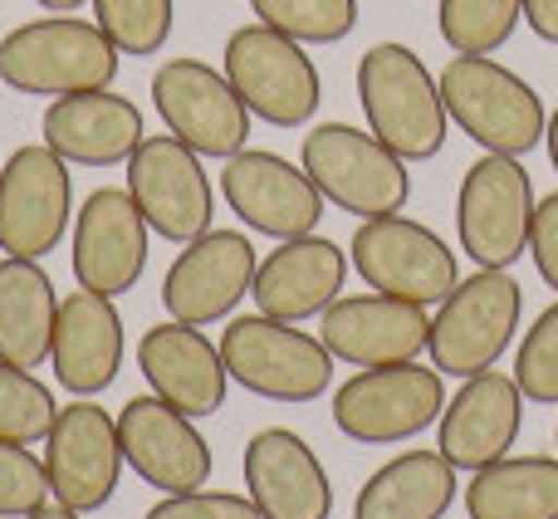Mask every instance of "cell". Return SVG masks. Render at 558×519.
I'll list each match as a JSON object with an SVG mask.
<instances>
[{"label":"cell","mask_w":558,"mask_h":519,"mask_svg":"<svg viewBox=\"0 0 558 519\" xmlns=\"http://www.w3.org/2000/svg\"><path fill=\"white\" fill-rule=\"evenodd\" d=\"M357 104H363L367 133L387 143L402 162H432L446 147V98L422 55L397 39L373 45L357 59Z\"/></svg>","instance_id":"1"},{"label":"cell","mask_w":558,"mask_h":519,"mask_svg":"<svg viewBox=\"0 0 558 519\" xmlns=\"http://www.w3.org/2000/svg\"><path fill=\"white\" fill-rule=\"evenodd\" d=\"M118 45L98 29V20L78 15H45L10 29L0 39V79L15 94L64 98L108 88L118 79Z\"/></svg>","instance_id":"2"},{"label":"cell","mask_w":558,"mask_h":519,"mask_svg":"<svg viewBox=\"0 0 558 519\" xmlns=\"http://www.w3.org/2000/svg\"><path fill=\"white\" fill-rule=\"evenodd\" d=\"M436 84L446 98V118L485 153L524 157L549 133V113H544V98L534 94V84H524L514 69L495 64L490 55H451Z\"/></svg>","instance_id":"3"},{"label":"cell","mask_w":558,"mask_h":519,"mask_svg":"<svg viewBox=\"0 0 558 519\" xmlns=\"http://www.w3.org/2000/svg\"><path fill=\"white\" fill-rule=\"evenodd\" d=\"M524 318V289L510 269H475L465 275L432 314V367L441 377H481L514 343Z\"/></svg>","instance_id":"4"},{"label":"cell","mask_w":558,"mask_h":519,"mask_svg":"<svg viewBox=\"0 0 558 519\" xmlns=\"http://www.w3.org/2000/svg\"><path fill=\"white\" fill-rule=\"evenodd\" d=\"M299 167L324 192V202H333L338 212L357 216V221L407 212V196H412V177H407L402 157L353 123L308 128L304 147H299Z\"/></svg>","instance_id":"5"},{"label":"cell","mask_w":558,"mask_h":519,"mask_svg":"<svg viewBox=\"0 0 558 519\" xmlns=\"http://www.w3.org/2000/svg\"><path fill=\"white\" fill-rule=\"evenodd\" d=\"M221 358L231 383H241L265 402L299 407L324 397L333 383V353L324 348V338L270 314L231 318L221 334Z\"/></svg>","instance_id":"6"},{"label":"cell","mask_w":558,"mask_h":519,"mask_svg":"<svg viewBox=\"0 0 558 519\" xmlns=\"http://www.w3.org/2000/svg\"><path fill=\"white\" fill-rule=\"evenodd\" d=\"M446 412V383L436 367L387 363L357 367L333 393V426L357 446H397L422 436Z\"/></svg>","instance_id":"7"},{"label":"cell","mask_w":558,"mask_h":519,"mask_svg":"<svg viewBox=\"0 0 558 519\" xmlns=\"http://www.w3.org/2000/svg\"><path fill=\"white\" fill-rule=\"evenodd\" d=\"M221 69L231 88L245 98L251 118L270 128H304L318 113L324 98V79H318L314 59L304 45L279 35L270 25H241L221 49Z\"/></svg>","instance_id":"8"},{"label":"cell","mask_w":558,"mask_h":519,"mask_svg":"<svg viewBox=\"0 0 558 519\" xmlns=\"http://www.w3.org/2000/svg\"><path fill=\"white\" fill-rule=\"evenodd\" d=\"M530 221L534 182L520 167V157H475L461 177V196H456V231H461V251L475 260V269H510L530 251Z\"/></svg>","instance_id":"9"},{"label":"cell","mask_w":558,"mask_h":519,"mask_svg":"<svg viewBox=\"0 0 558 519\" xmlns=\"http://www.w3.org/2000/svg\"><path fill=\"white\" fill-rule=\"evenodd\" d=\"M353 269L367 279V289L392 299H412V304L432 309L461 285L456 275V251L432 231V226L412 221V216H373L353 231Z\"/></svg>","instance_id":"10"},{"label":"cell","mask_w":558,"mask_h":519,"mask_svg":"<svg viewBox=\"0 0 558 519\" xmlns=\"http://www.w3.org/2000/svg\"><path fill=\"white\" fill-rule=\"evenodd\" d=\"M153 108L167 123V133L182 137L202 157H235L251 137V108L231 88L226 69L206 59L177 55L153 74Z\"/></svg>","instance_id":"11"},{"label":"cell","mask_w":558,"mask_h":519,"mask_svg":"<svg viewBox=\"0 0 558 519\" xmlns=\"http://www.w3.org/2000/svg\"><path fill=\"white\" fill-rule=\"evenodd\" d=\"M74 221V177L54 147H15L0 167V251L45 260Z\"/></svg>","instance_id":"12"},{"label":"cell","mask_w":558,"mask_h":519,"mask_svg":"<svg viewBox=\"0 0 558 519\" xmlns=\"http://www.w3.org/2000/svg\"><path fill=\"white\" fill-rule=\"evenodd\" d=\"M128 192L162 241L186 245L211 231L216 186L202 167V153L172 133H153L128 157Z\"/></svg>","instance_id":"13"},{"label":"cell","mask_w":558,"mask_h":519,"mask_svg":"<svg viewBox=\"0 0 558 519\" xmlns=\"http://www.w3.org/2000/svg\"><path fill=\"white\" fill-rule=\"evenodd\" d=\"M123 442H118V417H108L98 402L59 407L54 426L45 436V471L49 495L78 515H94L113 500L118 475H123Z\"/></svg>","instance_id":"14"},{"label":"cell","mask_w":558,"mask_h":519,"mask_svg":"<svg viewBox=\"0 0 558 519\" xmlns=\"http://www.w3.org/2000/svg\"><path fill=\"white\" fill-rule=\"evenodd\" d=\"M221 196L241 216V226L270 241L314 236L324 221V192L308 182L304 167L284 162L279 153H260V147H241L235 157H226Z\"/></svg>","instance_id":"15"},{"label":"cell","mask_w":558,"mask_h":519,"mask_svg":"<svg viewBox=\"0 0 558 519\" xmlns=\"http://www.w3.org/2000/svg\"><path fill=\"white\" fill-rule=\"evenodd\" d=\"M255 265H260V255H255L245 231L196 236V241H186L172 265H167L162 309L196 328L221 324V318H231L235 304L251 294Z\"/></svg>","instance_id":"16"},{"label":"cell","mask_w":558,"mask_h":519,"mask_svg":"<svg viewBox=\"0 0 558 519\" xmlns=\"http://www.w3.org/2000/svg\"><path fill=\"white\" fill-rule=\"evenodd\" d=\"M147 236L153 226L137 212L128 186L88 192V202L74 212V245H69L78 289H94L108 299L128 294L147 269Z\"/></svg>","instance_id":"17"},{"label":"cell","mask_w":558,"mask_h":519,"mask_svg":"<svg viewBox=\"0 0 558 519\" xmlns=\"http://www.w3.org/2000/svg\"><path fill=\"white\" fill-rule=\"evenodd\" d=\"M318 338L348 367L416 363L432 343V318L412 299L392 294H338L318 314Z\"/></svg>","instance_id":"18"},{"label":"cell","mask_w":558,"mask_h":519,"mask_svg":"<svg viewBox=\"0 0 558 519\" xmlns=\"http://www.w3.org/2000/svg\"><path fill=\"white\" fill-rule=\"evenodd\" d=\"M118 442L143 485L162 495H186L211 485V446L196 432V417L177 412L162 397H133L118 412Z\"/></svg>","instance_id":"19"},{"label":"cell","mask_w":558,"mask_h":519,"mask_svg":"<svg viewBox=\"0 0 558 519\" xmlns=\"http://www.w3.org/2000/svg\"><path fill=\"white\" fill-rule=\"evenodd\" d=\"M137 367H143L147 387L186 417H216L231 393L221 343H211L202 328L182 324V318L147 328L137 343Z\"/></svg>","instance_id":"20"},{"label":"cell","mask_w":558,"mask_h":519,"mask_svg":"<svg viewBox=\"0 0 558 519\" xmlns=\"http://www.w3.org/2000/svg\"><path fill=\"white\" fill-rule=\"evenodd\" d=\"M245 495L260 505L265 519H328L333 485L314 446L289 426H265L245 446Z\"/></svg>","instance_id":"21"},{"label":"cell","mask_w":558,"mask_h":519,"mask_svg":"<svg viewBox=\"0 0 558 519\" xmlns=\"http://www.w3.org/2000/svg\"><path fill=\"white\" fill-rule=\"evenodd\" d=\"M441 436H436V451L456 466V471H481V466L510 456V446L520 442L524 426V393L514 377L505 373H481L465 377L461 393L446 397L441 412Z\"/></svg>","instance_id":"22"},{"label":"cell","mask_w":558,"mask_h":519,"mask_svg":"<svg viewBox=\"0 0 558 519\" xmlns=\"http://www.w3.org/2000/svg\"><path fill=\"white\" fill-rule=\"evenodd\" d=\"M39 133H45V147H54L69 167H128V157L147 137L143 108L108 88L49 98Z\"/></svg>","instance_id":"23"},{"label":"cell","mask_w":558,"mask_h":519,"mask_svg":"<svg viewBox=\"0 0 558 519\" xmlns=\"http://www.w3.org/2000/svg\"><path fill=\"white\" fill-rule=\"evenodd\" d=\"M348 285V255L324 236H294L279 241L270 255L255 265L251 299L260 314L284 318V324H304L318 318Z\"/></svg>","instance_id":"24"},{"label":"cell","mask_w":558,"mask_h":519,"mask_svg":"<svg viewBox=\"0 0 558 519\" xmlns=\"http://www.w3.org/2000/svg\"><path fill=\"white\" fill-rule=\"evenodd\" d=\"M49 363H54L59 387L74 397L113 387L118 367H123V314L113 309V299L94 294V289H74L59 299Z\"/></svg>","instance_id":"25"},{"label":"cell","mask_w":558,"mask_h":519,"mask_svg":"<svg viewBox=\"0 0 558 519\" xmlns=\"http://www.w3.org/2000/svg\"><path fill=\"white\" fill-rule=\"evenodd\" d=\"M456 475L441 451H402L363 481L353 519H441L456 505Z\"/></svg>","instance_id":"26"},{"label":"cell","mask_w":558,"mask_h":519,"mask_svg":"<svg viewBox=\"0 0 558 519\" xmlns=\"http://www.w3.org/2000/svg\"><path fill=\"white\" fill-rule=\"evenodd\" d=\"M59 294L39 260H0V363L35 373L54 348Z\"/></svg>","instance_id":"27"},{"label":"cell","mask_w":558,"mask_h":519,"mask_svg":"<svg viewBox=\"0 0 558 519\" xmlns=\"http://www.w3.org/2000/svg\"><path fill=\"white\" fill-rule=\"evenodd\" d=\"M471 519H558V456H500L471 471Z\"/></svg>","instance_id":"28"},{"label":"cell","mask_w":558,"mask_h":519,"mask_svg":"<svg viewBox=\"0 0 558 519\" xmlns=\"http://www.w3.org/2000/svg\"><path fill=\"white\" fill-rule=\"evenodd\" d=\"M524 20V0H436V29L451 55H495Z\"/></svg>","instance_id":"29"},{"label":"cell","mask_w":558,"mask_h":519,"mask_svg":"<svg viewBox=\"0 0 558 519\" xmlns=\"http://www.w3.org/2000/svg\"><path fill=\"white\" fill-rule=\"evenodd\" d=\"M251 10L299 45H338L357 25V0H251Z\"/></svg>","instance_id":"30"},{"label":"cell","mask_w":558,"mask_h":519,"mask_svg":"<svg viewBox=\"0 0 558 519\" xmlns=\"http://www.w3.org/2000/svg\"><path fill=\"white\" fill-rule=\"evenodd\" d=\"M94 20L108 39L118 45V55H157L172 39L177 25V0H88Z\"/></svg>","instance_id":"31"},{"label":"cell","mask_w":558,"mask_h":519,"mask_svg":"<svg viewBox=\"0 0 558 519\" xmlns=\"http://www.w3.org/2000/svg\"><path fill=\"white\" fill-rule=\"evenodd\" d=\"M54 417H59L54 393L29 367L0 363V442H20V446L45 442Z\"/></svg>","instance_id":"32"},{"label":"cell","mask_w":558,"mask_h":519,"mask_svg":"<svg viewBox=\"0 0 558 519\" xmlns=\"http://www.w3.org/2000/svg\"><path fill=\"white\" fill-rule=\"evenodd\" d=\"M514 383L524 402L558 407V299L544 314H534V328H524L520 353H514Z\"/></svg>","instance_id":"33"},{"label":"cell","mask_w":558,"mask_h":519,"mask_svg":"<svg viewBox=\"0 0 558 519\" xmlns=\"http://www.w3.org/2000/svg\"><path fill=\"white\" fill-rule=\"evenodd\" d=\"M49 500V471L29 446L0 442V515L25 519L29 510Z\"/></svg>","instance_id":"34"},{"label":"cell","mask_w":558,"mask_h":519,"mask_svg":"<svg viewBox=\"0 0 558 519\" xmlns=\"http://www.w3.org/2000/svg\"><path fill=\"white\" fill-rule=\"evenodd\" d=\"M143 519H265L260 505L251 495H231V491H186V495H167L157 500Z\"/></svg>","instance_id":"35"},{"label":"cell","mask_w":558,"mask_h":519,"mask_svg":"<svg viewBox=\"0 0 558 519\" xmlns=\"http://www.w3.org/2000/svg\"><path fill=\"white\" fill-rule=\"evenodd\" d=\"M530 255L539 279L558 294V192L534 202V221H530Z\"/></svg>","instance_id":"36"},{"label":"cell","mask_w":558,"mask_h":519,"mask_svg":"<svg viewBox=\"0 0 558 519\" xmlns=\"http://www.w3.org/2000/svg\"><path fill=\"white\" fill-rule=\"evenodd\" d=\"M524 25H530L544 45H558V0H524Z\"/></svg>","instance_id":"37"},{"label":"cell","mask_w":558,"mask_h":519,"mask_svg":"<svg viewBox=\"0 0 558 519\" xmlns=\"http://www.w3.org/2000/svg\"><path fill=\"white\" fill-rule=\"evenodd\" d=\"M25 519H78V510H69V505H59V500H45L39 510H29Z\"/></svg>","instance_id":"38"},{"label":"cell","mask_w":558,"mask_h":519,"mask_svg":"<svg viewBox=\"0 0 558 519\" xmlns=\"http://www.w3.org/2000/svg\"><path fill=\"white\" fill-rule=\"evenodd\" d=\"M39 10H49V15H74V10H84L88 0H35Z\"/></svg>","instance_id":"39"},{"label":"cell","mask_w":558,"mask_h":519,"mask_svg":"<svg viewBox=\"0 0 558 519\" xmlns=\"http://www.w3.org/2000/svg\"><path fill=\"white\" fill-rule=\"evenodd\" d=\"M544 147H549V162H554V172H558V108L549 113V133H544Z\"/></svg>","instance_id":"40"},{"label":"cell","mask_w":558,"mask_h":519,"mask_svg":"<svg viewBox=\"0 0 558 519\" xmlns=\"http://www.w3.org/2000/svg\"><path fill=\"white\" fill-rule=\"evenodd\" d=\"M554 446H558V426H554Z\"/></svg>","instance_id":"41"},{"label":"cell","mask_w":558,"mask_h":519,"mask_svg":"<svg viewBox=\"0 0 558 519\" xmlns=\"http://www.w3.org/2000/svg\"><path fill=\"white\" fill-rule=\"evenodd\" d=\"M0 519H5V515H0Z\"/></svg>","instance_id":"42"},{"label":"cell","mask_w":558,"mask_h":519,"mask_svg":"<svg viewBox=\"0 0 558 519\" xmlns=\"http://www.w3.org/2000/svg\"><path fill=\"white\" fill-rule=\"evenodd\" d=\"M0 39H5V35H0Z\"/></svg>","instance_id":"43"}]
</instances>
